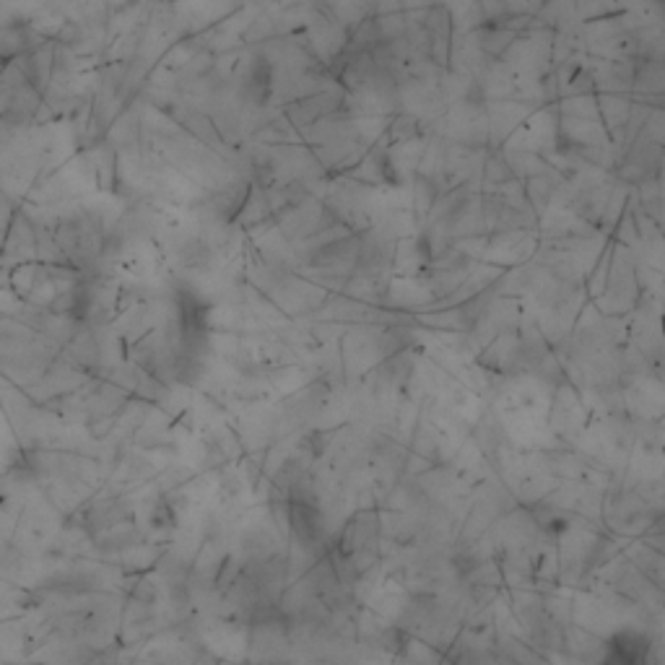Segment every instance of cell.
Listing matches in <instances>:
<instances>
[{"instance_id":"6da1fadb","label":"cell","mask_w":665,"mask_h":665,"mask_svg":"<svg viewBox=\"0 0 665 665\" xmlns=\"http://www.w3.org/2000/svg\"><path fill=\"white\" fill-rule=\"evenodd\" d=\"M653 645L640 632H616L606 645L603 665H650Z\"/></svg>"}]
</instances>
